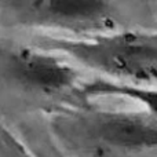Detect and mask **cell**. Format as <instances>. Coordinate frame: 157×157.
Masks as SVG:
<instances>
[{"label":"cell","mask_w":157,"mask_h":157,"mask_svg":"<svg viewBox=\"0 0 157 157\" xmlns=\"http://www.w3.org/2000/svg\"><path fill=\"white\" fill-rule=\"evenodd\" d=\"M63 139L94 157H124L157 146V119L136 112L77 108L54 119Z\"/></svg>","instance_id":"2"},{"label":"cell","mask_w":157,"mask_h":157,"mask_svg":"<svg viewBox=\"0 0 157 157\" xmlns=\"http://www.w3.org/2000/svg\"><path fill=\"white\" fill-rule=\"evenodd\" d=\"M40 48L61 51L110 80L157 87V33L117 32L92 37H46Z\"/></svg>","instance_id":"1"},{"label":"cell","mask_w":157,"mask_h":157,"mask_svg":"<svg viewBox=\"0 0 157 157\" xmlns=\"http://www.w3.org/2000/svg\"><path fill=\"white\" fill-rule=\"evenodd\" d=\"M78 94L86 99L91 97H120L132 99L144 105L147 114L157 119V87L135 86L99 77L90 83L81 84Z\"/></svg>","instance_id":"5"},{"label":"cell","mask_w":157,"mask_h":157,"mask_svg":"<svg viewBox=\"0 0 157 157\" xmlns=\"http://www.w3.org/2000/svg\"><path fill=\"white\" fill-rule=\"evenodd\" d=\"M28 21L66 30H105L113 28L110 0H17Z\"/></svg>","instance_id":"4"},{"label":"cell","mask_w":157,"mask_h":157,"mask_svg":"<svg viewBox=\"0 0 157 157\" xmlns=\"http://www.w3.org/2000/svg\"><path fill=\"white\" fill-rule=\"evenodd\" d=\"M3 76L24 91L54 95L78 86V76L72 66L47 50L18 47L3 54Z\"/></svg>","instance_id":"3"}]
</instances>
